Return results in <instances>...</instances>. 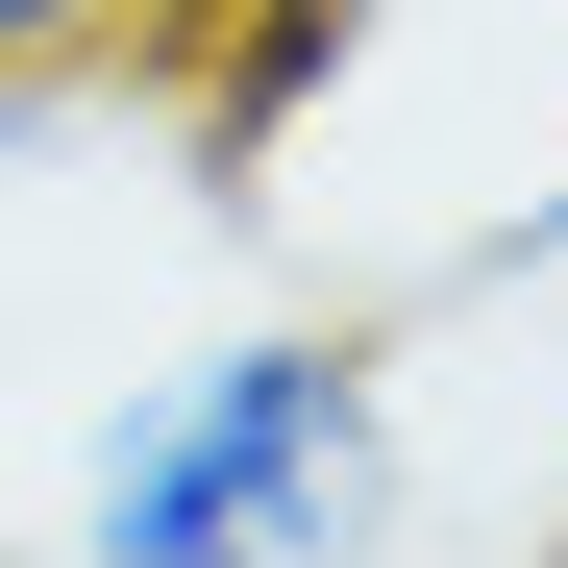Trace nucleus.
Segmentation results:
<instances>
[{"instance_id":"1","label":"nucleus","mask_w":568,"mask_h":568,"mask_svg":"<svg viewBox=\"0 0 568 568\" xmlns=\"http://www.w3.org/2000/svg\"><path fill=\"white\" fill-rule=\"evenodd\" d=\"M100 568H371L396 544V346L371 322H223L199 371H149L74 469Z\"/></svg>"},{"instance_id":"2","label":"nucleus","mask_w":568,"mask_h":568,"mask_svg":"<svg viewBox=\"0 0 568 568\" xmlns=\"http://www.w3.org/2000/svg\"><path fill=\"white\" fill-rule=\"evenodd\" d=\"M223 0H0V100H50V74H149V50H199Z\"/></svg>"}]
</instances>
